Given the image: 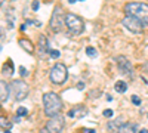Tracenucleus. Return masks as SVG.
I'll use <instances>...</instances> for the list:
<instances>
[{"label": "nucleus", "instance_id": "8", "mask_svg": "<svg viewBox=\"0 0 148 133\" xmlns=\"http://www.w3.org/2000/svg\"><path fill=\"white\" fill-rule=\"evenodd\" d=\"M121 24L125 25L130 33H135V34H141L142 33V28H144V24L139 21V19H136V18H133V16H125L121 19Z\"/></svg>", "mask_w": 148, "mask_h": 133}, {"label": "nucleus", "instance_id": "3", "mask_svg": "<svg viewBox=\"0 0 148 133\" xmlns=\"http://www.w3.org/2000/svg\"><path fill=\"white\" fill-rule=\"evenodd\" d=\"M49 25H51V30L53 33H58V31H61L64 28V25H65V14H64V10H62L61 6H55L53 8Z\"/></svg>", "mask_w": 148, "mask_h": 133}, {"label": "nucleus", "instance_id": "7", "mask_svg": "<svg viewBox=\"0 0 148 133\" xmlns=\"http://www.w3.org/2000/svg\"><path fill=\"white\" fill-rule=\"evenodd\" d=\"M64 126H65V118L62 114H56L55 117H51L49 121L46 124V129L51 132V133H61L64 130Z\"/></svg>", "mask_w": 148, "mask_h": 133}, {"label": "nucleus", "instance_id": "29", "mask_svg": "<svg viewBox=\"0 0 148 133\" xmlns=\"http://www.w3.org/2000/svg\"><path fill=\"white\" fill-rule=\"evenodd\" d=\"M144 71H145V72H148V62L144 65Z\"/></svg>", "mask_w": 148, "mask_h": 133}, {"label": "nucleus", "instance_id": "12", "mask_svg": "<svg viewBox=\"0 0 148 133\" xmlns=\"http://www.w3.org/2000/svg\"><path fill=\"white\" fill-rule=\"evenodd\" d=\"M18 43H19V46H21L27 53H30V55L34 53V46H33V43H31L30 40H27V39H19Z\"/></svg>", "mask_w": 148, "mask_h": 133}, {"label": "nucleus", "instance_id": "26", "mask_svg": "<svg viewBox=\"0 0 148 133\" xmlns=\"http://www.w3.org/2000/svg\"><path fill=\"white\" fill-rule=\"evenodd\" d=\"M84 133H95L93 129H84Z\"/></svg>", "mask_w": 148, "mask_h": 133}, {"label": "nucleus", "instance_id": "14", "mask_svg": "<svg viewBox=\"0 0 148 133\" xmlns=\"http://www.w3.org/2000/svg\"><path fill=\"white\" fill-rule=\"evenodd\" d=\"M121 124H123V123H121V120H119V118H117V120H113V121H108V123H107V129H108L110 132L117 133V132H119V129L121 127Z\"/></svg>", "mask_w": 148, "mask_h": 133}, {"label": "nucleus", "instance_id": "28", "mask_svg": "<svg viewBox=\"0 0 148 133\" xmlns=\"http://www.w3.org/2000/svg\"><path fill=\"white\" fill-rule=\"evenodd\" d=\"M77 87H79V89H83V87H84V83H79Z\"/></svg>", "mask_w": 148, "mask_h": 133}, {"label": "nucleus", "instance_id": "19", "mask_svg": "<svg viewBox=\"0 0 148 133\" xmlns=\"http://www.w3.org/2000/svg\"><path fill=\"white\" fill-rule=\"evenodd\" d=\"M16 114H18V117H25L28 114V110H27V108H24V106H19L16 110Z\"/></svg>", "mask_w": 148, "mask_h": 133}, {"label": "nucleus", "instance_id": "33", "mask_svg": "<svg viewBox=\"0 0 148 133\" xmlns=\"http://www.w3.org/2000/svg\"><path fill=\"white\" fill-rule=\"evenodd\" d=\"M147 117H148V115H147Z\"/></svg>", "mask_w": 148, "mask_h": 133}, {"label": "nucleus", "instance_id": "32", "mask_svg": "<svg viewBox=\"0 0 148 133\" xmlns=\"http://www.w3.org/2000/svg\"><path fill=\"white\" fill-rule=\"evenodd\" d=\"M5 133H12V132H9V130H5Z\"/></svg>", "mask_w": 148, "mask_h": 133}, {"label": "nucleus", "instance_id": "1", "mask_svg": "<svg viewBox=\"0 0 148 133\" xmlns=\"http://www.w3.org/2000/svg\"><path fill=\"white\" fill-rule=\"evenodd\" d=\"M43 106H45V114L51 118L61 113V110H62V101H61V98L56 93L46 92L43 95Z\"/></svg>", "mask_w": 148, "mask_h": 133}, {"label": "nucleus", "instance_id": "9", "mask_svg": "<svg viewBox=\"0 0 148 133\" xmlns=\"http://www.w3.org/2000/svg\"><path fill=\"white\" fill-rule=\"evenodd\" d=\"M116 62H117V68L119 71L121 72L123 76H127V77H133V68H132V64L130 61L126 58V56H119L116 58Z\"/></svg>", "mask_w": 148, "mask_h": 133}, {"label": "nucleus", "instance_id": "17", "mask_svg": "<svg viewBox=\"0 0 148 133\" xmlns=\"http://www.w3.org/2000/svg\"><path fill=\"white\" fill-rule=\"evenodd\" d=\"M114 89H116V92H119V93H125V92L127 90V84H126L125 81H121V80H119V81L116 83V86H114Z\"/></svg>", "mask_w": 148, "mask_h": 133}, {"label": "nucleus", "instance_id": "22", "mask_svg": "<svg viewBox=\"0 0 148 133\" xmlns=\"http://www.w3.org/2000/svg\"><path fill=\"white\" fill-rule=\"evenodd\" d=\"M132 102H133L135 105H141V99H139V96L133 95V96H132Z\"/></svg>", "mask_w": 148, "mask_h": 133}, {"label": "nucleus", "instance_id": "11", "mask_svg": "<svg viewBox=\"0 0 148 133\" xmlns=\"http://www.w3.org/2000/svg\"><path fill=\"white\" fill-rule=\"evenodd\" d=\"M10 87L8 86V83L5 80L0 78V102H6L8 98H9V90Z\"/></svg>", "mask_w": 148, "mask_h": 133}, {"label": "nucleus", "instance_id": "21", "mask_svg": "<svg viewBox=\"0 0 148 133\" xmlns=\"http://www.w3.org/2000/svg\"><path fill=\"white\" fill-rule=\"evenodd\" d=\"M49 55H51V58H53V59H56V58H59V50H55V49H52V50H49Z\"/></svg>", "mask_w": 148, "mask_h": 133}, {"label": "nucleus", "instance_id": "13", "mask_svg": "<svg viewBox=\"0 0 148 133\" xmlns=\"http://www.w3.org/2000/svg\"><path fill=\"white\" fill-rule=\"evenodd\" d=\"M136 132V124L133 123H123L117 133H135Z\"/></svg>", "mask_w": 148, "mask_h": 133}, {"label": "nucleus", "instance_id": "4", "mask_svg": "<svg viewBox=\"0 0 148 133\" xmlns=\"http://www.w3.org/2000/svg\"><path fill=\"white\" fill-rule=\"evenodd\" d=\"M65 25L70 30L71 34H82L84 31V22L80 16L74 15V14H67L65 15Z\"/></svg>", "mask_w": 148, "mask_h": 133}, {"label": "nucleus", "instance_id": "20", "mask_svg": "<svg viewBox=\"0 0 148 133\" xmlns=\"http://www.w3.org/2000/svg\"><path fill=\"white\" fill-rule=\"evenodd\" d=\"M86 55L90 56V58H95V56L98 55V52H96L95 47H88V49H86Z\"/></svg>", "mask_w": 148, "mask_h": 133}, {"label": "nucleus", "instance_id": "25", "mask_svg": "<svg viewBox=\"0 0 148 133\" xmlns=\"http://www.w3.org/2000/svg\"><path fill=\"white\" fill-rule=\"evenodd\" d=\"M39 2H37V0H34V2L31 3V8H33V10H37V9H39Z\"/></svg>", "mask_w": 148, "mask_h": 133}, {"label": "nucleus", "instance_id": "16", "mask_svg": "<svg viewBox=\"0 0 148 133\" xmlns=\"http://www.w3.org/2000/svg\"><path fill=\"white\" fill-rule=\"evenodd\" d=\"M3 74L6 77H10L14 74V64H10V61H8L5 65H3Z\"/></svg>", "mask_w": 148, "mask_h": 133}, {"label": "nucleus", "instance_id": "5", "mask_svg": "<svg viewBox=\"0 0 148 133\" xmlns=\"http://www.w3.org/2000/svg\"><path fill=\"white\" fill-rule=\"evenodd\" d=\"M67 77H68V71L64 64L53 65L51 70V74H49V78L53 84H64L67 81Z\"/></svg>", "mask_w": 148, "mask_h": 133}, {"label": "nucleus", "instance_id": "6", "mask_svg": "<svg viewBox=\"0 0 148 133\" xmlns=\"http://www.w3.org/2000/svg\"><path fill=\"white\" fill-rule=\"evenodd\" d=\"M10 89L16 101H24L30 93V86L24 80H14L10 84Z\"/></svg>", "mask_w": 148, "mask_h": 133}, {"label": "nucleus", "instance_id": "18", "mask_svg": "<svg viewBox=\"0 0 148 133\" xmlns=\"http://www.w3.org/2000/svg\"><path fill=\"white\" fill-rule=\"evenodd\" d=\"M10 126H12V124H10V121H9L6 117H0V127L5 129V130H8Z\"/></svg>", "mask_w": 148, "mask_h": 133}, {"label": "nucleus", "instance_id": "10", "mask_svg": "<svg viewBox=\"0 0 148 133\" xmlns=\"http://www.w3.org/2000/svg\"><path fill=\"white\" fill-rule=\"evenodd\" d=\"M37 49H39L40 58H45V55L49 52V40L46 35H39V43H37Z\"/></svg>", "mask_w": 148, "mask_h": 133}, {"label": "nucleus", "instance_id": "23", "mask_svg": "<svg viewBox=\"0 0 148 133\" xmlns=\"http://www.w3.org/2000/svg\"><path fill=\"white\" fill-rule=\"evenodd\" d=\"M113 110H105L104 111V117H107V118H111V117H113Z\"/></svg>", "mask_w": 148, "mask_h": 133}, {"label": "nucleus", "instance_id": "31", "mask_svg": "<svg viewBox=\"0 0 148 133\" xmlns=\"http://www.w3.org/2000/svg\"><path fill=\"white\" fill-rule=\"evenodd\" d=\"M68 2H70V3H74V2H77V0H68Z\"/></svg>", "mask_w": 148, "mask_h": 133}, {"label": "nucleus", "instance_id": "30", "mask_svg": "<svg viewBox=\"0 0 148 133\" xmlns=\"http://www.w3.org/2000/svg\"><path fill=\"white\" fill-rule=\"evenodd\" d=\"M139 133H148V130H145V129H142V130H141Z\"/></svg>", "mask_w": 148, "mask_h": 133}, {"label": "nucleus", "instance_id": "2", "mask_svg": "<svg viewBox=\"0 0 148 133\" xmlns=\"http://www.w3.org/2000/svg\"><path fill=\"white\" fill-rule=\"evenodd\" d=\"M125 12L127 16L139 19L144 25H148V5L141 2H130L125 5Z\"/></svg>", "mask_w": 148, "mask_h": 133}, {"label": "nucleus", "instance_id": "27", "mask_svg": "<svg viewBox=\"0 0 148 133\" xmlns=\"http://www.w3.org/2000/svg\"><path fill=\"white\" fill-rule=\"evenodd\" d=\"M39 133H51V132H49V130H47L46 127H43V129H42V130H40Z\"/></svg>", "mask_w": 148, "mask_h": 133}, {"label": "nucleus", "instance_id": "24", "mask_svg": "<svg viewBox=\"0 0 148 133\" xmlns=\"http://www.w3.org/2000/svg\"><path fill=\"white\" fill-rule=\"evenodd\" d=\"M19 74H21V77H25V76L28 74V71L24 68V67H21V68H19Z\"/></svg>", "mask_w": 148, "mask_h": 133}, {"label": "nucleus", "instance_id": "15", "mask_svg": "<svg viewBox=\"0 0 148 133\" xmlns=\"http://www.w3.org/2000/svg\"><path fill=\"white\" fill-rule=\"evenodd\" d=\"M84 113V108H82V106H77V108H73V110H70L68 111V117L70 118H76V117H79V115H82ZM84 115V114H83Z\"/></svg>", "mask_w": 148, "mask_h": 133}]
</instances>
